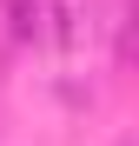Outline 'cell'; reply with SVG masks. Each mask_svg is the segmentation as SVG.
Masks as SVG:
<instances>
[{"mask_svg": "<svg viewBox=\"0 0 139 146\" xmlns=\"http://www.w3.org/2000/svg\"><path fill=\"white\" fill-rule=\"evenodd\" d=\"M46 20H53V40L66 53H80L99 33V0H46Z\"/></svg>", "mask_w": 139, "mask_h": 146, "instance_id": "cell-1", "label": "cell"}, {"mask_svg": "<svg viewBox=\"0 0 139 146\" xmlns=\"http://www.w3.org/2000/svg\"><path fill=\"white\" fill-rule=\"evenodd\" d=\"M0 20H7V40H40L46 33V0H0Z\"/></svg>", "mask_w": 139, "mask_h": 146, "instance_id": "cell-2", "label": "cell"}]
</instances>
